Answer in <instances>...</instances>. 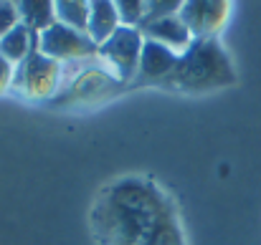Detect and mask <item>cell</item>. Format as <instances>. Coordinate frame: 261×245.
Listing matches in <instances>:
<instances>
[{
    "label": "cell",
    "mask_w": 261,
    "mask_h": 245,
    "mask_svg": "<svg viewBox=\"0 0 261 245\" xmlns=\"http://www.w3.org/2000/svg\"><path fill=\"white\" fill-rule=\"evenodd\" d=\"M38 51L48 58H76V56H91L96 53V43L89 38L87 33L69 28L64 23H54L51 28L41 30L36 36Z\"/></svg>",
    "instance_id": "277c9868"
},
{
    "label": "cell",
    "mask_w": 261,
    "mask_h": 245,
    "mask_svg": "<svg viewBox=\"0 0 261 245\" xmlns=\"http://www.w3.org/2000/svg\"><path fill=\"white\" fill-rule=\"evenodd\" d=\"M20 23L28 25L33 33H41L56 23V8L54 0H15Z\"/></svg>",
    "instance_id": "9c48e42d"
},
{
    "label": "cell",
    "mask_w": 261,
    "mask_h": 245,
    "mask_svg": "<svg viewBox=\"0 0 261 245\" xmlns=\"http://www.w3.org/2000/svg\"><path fill=\"white\" fill-rule=\"evenodd\" d=\"M15 25H20V13L15 0H0V38L10 33Z\"/></svg>",
    "instance_id": "5bb4252c"
},
{
    "label": "cell",
    "mask_w": 261,
    "mask_h": 245,
    "mask_svg": "<svg viewBox=\"0 0 261 245\" xmlns=\"http://www.w3.org/2000/svg\"><path fill=\"white\" fill-rule=\"evenodd\" d=\"M117 13H119V20L122 25H142L145 20V10H147V0H112Z\"/></svg>",
    "instance_id": "7c38bea8"
},
{
    "label": "cell",
    "mask_w": 261,
    "mask_h": 245,
    "mask_svg": "<svg viewBox=\"0 0 261 245\" xmlns=\"http://www.w3.org/2000/svg\"><path fill=\"white\" fill-rule=\"evenodd\" d=\"M122 25L119 13L112 0H89V18H87V36L96 43V48Z\"/></svg>",
    "instance_id": "ba28073f"
},
{
    "label": "cell",
    "mask_w": 261,
    "mask_h": 245,
    "mask_svg": "<svg viewBox=\"0 0 261 245\" xmlns=\"http://www.w3.org/2000/svg\"><path fill=\"white\" fill-rule=\"evenodd\" d=\"M170 81L180 88L203 91V88H216V86H231L236 81V74L221 43L213 36H200L180 56Z\"/></svg>",
    "instance_id": "7a4b0ae2"
},
{
    "label": "cell",
    "mask_w": 261,
    "mask_h": 245,
    "mask_svg": "<svg viewBox=\"0 0 261 245\" xmlns=\"http://www.w3.org/2000/svg\"><path fill=\"white\" fill-rule=\"evenodd\" d=\"M142 36L147 41H155V43H163L168 46L175 53H185L193 43V33L190 28L180 20V15H168V18H158V20H147L140 25Z\"/></svg>",
    "instance_id": "5b68a950"
},
{
    "label": "cell",
    "mask_w": 261,
    "mask_h": 245,
    "mask_svg": "<svg viewBox=\"0 0 261 245\" xmlns=\"http://www.w3.org/2000/svg\"><path fill=\"white\" fill-rule=\"evenodd\" d=\"M13 74H15V71H13V64H10V61H5V58L0 56V91L10 83Z\"/></svg>",
    "instance_id": "9a60e30c"
},
{
    "label": "cell",
    "mask_w": 261,
    "mask_h": 245,
    "mask_svg": "<svg viewBox=\"0 0 261 245\" xmlns=\"http://www.w3.org/2000/svg\"><path fill=\"white\" fill-rule=\"evenodd\" d=\"M185 0H147V10H145V20H158V18H168V15H177Z\"/></svg>",
    "instance_id": "4fadbf2b"
},
{
    "label": "cell",
    "mask_w": 261,
    "mask_h": 245,
    "mask_svg": "<svg viewBox=\"0 0 261 245\" xmlns=\"http://www.w3.org/2000/svg\"><path fill=\"white\" fill-rule=\"evenodd\" d=\"M142 43H145V36H142L140 28L119 25V28L96 48V53L117 71L119 79H132V76H137V69H140Z\"/></svg>",
    "instance_id": "3957f363"
},
{
    "label": "cell",
    "mask_w": 261,
    "mask_h": 245,
    "mask_svg": "<svg viewBox=\"0 0 261 245\" xmlns=\"http://www.w3.org/2000/svg\"><path fill=\"white\" fill-rule=\"evenodd\" d=\"M33 30L28 25H15L10 33H5L0 38V56L10 64H18V61H25L31 56V48H33Z\"/></svg>",
    "instance_id": "30bf717a"
},
{
    "label": "cell",
    "mask_w": 261,
    "mask_h": 245,
    "mask_svg": "<svg viewBox=\"0 0 261 245\" xmlns=\"http://www.w3.org/2000/svg\"><path fill=\"white\" fill-rule=\"evenodd\" d=\"M56 64L59 61L43 56L41 51H33L23 61L18 74H13V76H18L15 83H20L25 91H43V86H54L56 81Z\"/></svg>",
    "instance_id": "52a82bcc"
},
{
    "label": "cell",
    "mask_w": 261,
    "mask_h": 245,
    "mask_svg": "<svg viewBox=\"0 0 261 245\" xmlns=\"http://www.w3.org/2000/svg\"><path fill=\"white\" fill-rule=\"evenodd\" d=\"M91 233L99 245H185L168 195L140 177L112 182L99 192Z\"/></svg>",
    "instance_id": "6da1fadb"
},
{
    "label": "cell",
    "mask_w": 261,
    "mask_h": 245,
    "mask_svg": "<svg viewBox=\"0 0 261 245\" xmlns=\"http://www.w3.org/2000/svg\"><path fill=\"white\" fill-rule=\"evenodd\" d=\"M56 8V23H64L76 30H87L89 18V0H54Z\"/></svg>",
    "instance_id": "8fae6325"
},
{
    "label": "cell",
    "mask_w": 261,
    "mask_h": 245,
    "mask_svg": "<svg viewBox=\"0 0 261 245\" xmlns=\"http://www.w3.org/2000/svg\"><path fill=\"white\" fill-rule=\"evenodd\" d=\"M177 61H180V56H177L175 51H170L168 46L145 38L137 74L145 76V79H165V76L170 79L173 71H175V66H177Z\"/></svg>",
    "instance_id": "8992f818"
}]
</instances>
